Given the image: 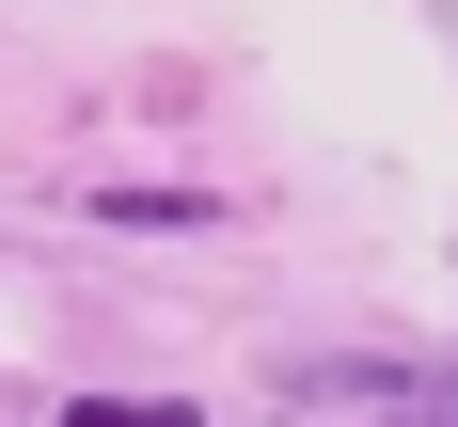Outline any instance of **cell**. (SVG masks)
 I'll use <instances>...</instances> for the list:
<instances>
[{"label": "cell", "instance_id": "6da1fadb", "mask_svg": "<svg viewBox=\"0 0 458 427\" xmlns=\"http://www.w3.org/2000/svg\"><path fill=\"white\" fill-rule=\"evenodd\" d=\"M284 412H458L443 348H332V364H284Z\"/></svg>", "mask_w": 458, "mask_h": 427}]
</instances>
